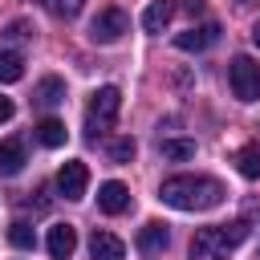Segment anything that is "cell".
<instances>
[{"instance_id": "ac0fdd59", "label": "cell", "mask_w": 260, "mask_h": 260, "mask_svg": "<svg viewBox=\"0 0 260 260\" xmlns=\"http://www.w3.org/2000/svg\"><path fill=\"white\" fill-rule=\"evenodd\" d=\"M158 154L183 162V158H195V142H191V138H162V142H158Z\"/></svg>"}, {"instance_id": "52a82bcc", "label": "cell", "mask_w": 260, "mask_h": 260, "mask_svg": "<svg viewBox=\"0 0 260 260\" xmlns=\"http://www.w3.org/2000/svg\"><path fill=\"white\" fill-rule=\"evenodd\" d=\"M45 248H49L53 260H69L77 252V228L73 223H53L49 236H45Z\"/></svg>"}, {"instance_id": "8fae6325", "label": "cell", "mask_w": 260, "mask_h": 260, "mask_svg": "<svg viewBox=\"0 0 260 260\" xmlns=\"http://www.w3.org/2000/svg\"><path fill=\"white\" fill-rule=\"evenodd\" d=\"M89 256L93 260H126V244L114 232H93L89 236Z\"/></svg>"}, {"instance_id": "484cf974", "label": "cell", "mask_w": 260, "mask_h": 260, "mask_svg": "<svg viewBox=\"0 0 260 260\" xmlns=\"http://www.w3.org/2000/svg\"><path fill=\"white\" fill-rule=\"evenodd\" d=\"M240 4H248V0H240Z\"/></svg>"}, {"instance_id": "9a60e30c", "label": "cell", "mask_w": 260, "mask_h": 260, "mask_svg": "<svg viewBox=\"0 0 260 260\" xmlns=\"http://www.w3.org/2000/svg\"><path fill=\"white\" fill-rule=\"evenodd\" d=\"M32 102H37V106H57V102H65V81H61V77H41L37 89H32Z\"/></svg>"}, {"instance_id": "7402d4cb", "label": "cell", "mask_w": 260, "mask_h": 260, "mask_svg": "<svg viewBox=\"0 0 260 260\" xmlns=\"http://www.w3.org/2000/svg\"><path fill=\"white\" fill-rule=\"evenodd\" d=\"M4 37H8V41H20V37H28V24H24V20H12V24L4 28Z\"/></svg>"}, {"instance_id": "277c9868", "label": "cell", "mask_w": 260, "mask_h": 260, "mask_svg": "<svg viewBox=\"0 0 260 260\" xmlns=\"http://www.w3.org/2000/svg\"><path fill=\"white\" fill-rule=\"evenodd\" d=\"M228 81H232V93L240 102H260V61L252 57H236L228 65Z\"/></svg>"}, {"instance_id": "30bf717a", "label": "cell", "mask_w": 260, "mask_h": 260, "mask_svg": "<svg viewBox=\"0 0 260 260\" xmlns=\"http://www.w3.org/2000/svg\"><path fill=\"white\" fill-rule=\"evenodd\" d=\"M24 142L20 138H4L0 142V179H12V175H20L24 171Z\"/></svg>"}, {"instance_id": "cb8c5ba5", "label": "cell", "mask_w": 260, "mask_h": 260, "mask_svg": "<svg viewBox=\"0 0 260 260\" xmlns=\"http://www.w3.org/2000/svg\"><path fill=\"white\" fill-rule=\"evenodd\" d=\"M179 8L191 12V16H199V12H203V0H179Z\"/></svg>"}, {"instance_id": "4fadbf2b", "label": "cell", "mask_w": 260, "mask_h": 260, "mask_svg": "<svg viewBox=\"0 0 260 260\" xmlns=\"http://www.w3.org/2000/svg\"><path fill=\"white\" fill-rule=\"evenodd\" d=\"M167 244H171L167 223H142V228H138V248H142L146 256H158Z\"/></svg>"}, {"instance_id": "7c38bea8", "label": "cell", "mask_w": 260, "mask_h": 260, "mask_svg": "<svg viewBox=\"0 0 260 260\" xmlns=\"http://www.w3.org/2000/svg\"><path fill=\"white\" fill-rule=\"evenodd\" d=\"M175 12H179V0H154V4H146V12H142V28H146V32H162Z\"/></svg>"}, {"instance_id": "ba28073f", "label": "cell", "mask_w": 260, "mask_h": 260, "mask_svg": "<svg viewBox=\"0 0 260 260\" xmlns=\"http://www.w3.org/2000/svg\"><path fill=\"white\" fill-rule=\"evenodd\" d=\"M215 37H219V24H191L187 32H179L175 37V49H183V53H203L207 45H215Z\"/></svg>"}, {"instance_id": "9c48e42d", "label": "cell", "mask_w": 260, "mask_h": 260, "mask_svg": "<svg viewBox=\"0 0 260 260\" xmlns=\"http://www.w3.org/2000/svg\"><path fill=\"white\" fill-rule=\"evenodd\" d=\"M98 207H102L106 215H122V211L130 207V191H126V183H118V179L102 183V187H98Z\"/></svg>"}, {"instance_id": "44dd1931", "label": "cell", "mask_w": 260, "mask_h": 260, "mask_svg": "<svg viewBox=\"0 0 260 260\" xmlns=\"http://www.w3.org/2000/svg\"><path fill=\"white\" fill-rule=\"evenodd\" d=\"M134 150H138L134 138H114V142H110V158H114V162H130Z\"/></svg>"}, {"instance_id": "e0dca14e", "label": "cell", "mask_w": 260, "mask_h": 260, "mask_svg": "<svg viewBox=\"0 0 260 260\" xmlns=\"http://www.w3.org/2000/svg\"><path fill=\"white\" fill-rule=\"evenodd\" d=\"M236 171L244 179H260V146L256 142H248V146L236 150Z\"/></svg>"}, {"instance_id": "ffe728a7", "label": "cell", "mask_w": 260, "mask_h": 260, "mask_svg": "<svg viewBox=\"0 0 260 260\" xmlns=\"http://www.w3.org/2000/svg\"><path fill=\"white\" fill-rule=\"evenodd\" d=\"M37 4H45L53 16H61V20H73L77 12H81V4L85 0H37Z\"/></svg>"}, {"instance_id": "603a6c76", "label": "cell", "mask_w": 260, "mask_h": 260, "mask_svg": "<svg viewBox=\"0 0 260 260\" xmlns=\"http://www.w3.org/2000/svg\"><path fill=\"white\" fill-rule=\"evenodd\" d=\"M12 114H16V106H12V98H4V93H0V122H8Z\"/></svg>"}, {"instance_id": "d4e9b609", "label": "cell", "mask_w": 260, "mask_h": 260, "mask_svg": "<svg viewBox=\"0 0 260 260\" xmlns=\"http://www.w3.org/2000/svg\"><path fill=\"white\" fill-rule=\"evenodd\" d=\"M252 45H256V49H260V24H256V28H252Z\"/></svg>"}, {"instance_id": "6da1fadb", "label": "cell", "mask_w": 260, "mask_h": 260, "mask_svg": "<svg viewBox=\"0 0 260 260\" xmlns=\"http://www.w3.org/2000/svg\"><path fill=\"white\" fill-rule=\"evenodd\" d=\"M223 183L211 175H175L158 187V199L175 211H211L223 203Z\"/></svg>"}, {"instance_id": "5b68a950", "label": "cell", "mask_w": 260, "mask_h": 260, "mask_svg": "<svg viewBox=\"0 0 260 260\" xmlns=\"http://www.w3.org/2000/svg\"><path fill=\"white\" fill-rule=\"evenodd\" d=\"M126 32H130V16H126L122 8H102V12L89 20V41H93V45H118Z\"/></svg>"}, {"instance_id": "8992f818", "label": "cell", "mask_w": 260, "mask_h": 260, "mask_svg": "<svg viewBox=\"0 0 260 260\" xmlns=\"http://www.w3.org/2000/svg\"><path fill=\"white\" fill-rule=\"evenodd\" d=\"M85 187H89V167H85L81 158L61 162V171H57V191H61L65 199H85Z\"/></svg>"}, {"instance_id": "2e32d148", "label": "cell", "mask_w": 260, "mask_h": 260, "mask_svg": "<svg viewBox=\"0 0 260 260\" xmlns=\"http://www.w3.org/2000/svg\"><path fill=\"white\" fill-rule=\"evenodd\" d=\"M24 77V57L16 53V49H4L0 53V85H12V81H20Z\"/></svg>"}, {"instance_id": "7a4b0ae2", "label": "cell", "mask_w": 260, "mask_h": 260, "mask_svg": "<svg viewBox=\"0 0 260 260\" xmlns=\"http://www.w3.org/2000/svg\"><path fill=\"white\" fill-rule=\"evenodd\" d=\"M248 236V223H223V228H199L191 240V260H228V252Z\"/></svg>"}, {"instance_id": "d6986e66", "label": "cell", "mask_w": 260, "mask_h": 260, "mask_svg": "<svg viewBox=\"0 0 260 260\" xmlns=\"http://www.w3.org/2000/svg\"><path fill=\"white\" fill-rule=\"evenodd\" d=\"M8 244H12V248H20V252H24V248H32V244H37V236H32V228H28V223H24V219H16V223H12V228H8Z\"/></svg>"}, {"instance_id": "3957f363", "label": "cell", "mask_w": 260, "mask_h": 260, "mask_svg": "<svg viewBox=\"0 0 260 260\" xmlns=\"http://www.w3.org/2000/svg\"><path fill=\"white\" fill-rule=\"evenodd\" d=\"M118 110H122V89H118V85L93 89V98H89V106H85V134H89V138H102V134L114 126Z\"/></svg>"}, {"instance_id": "5bb4252c", "label": "cell", "mask_w": 260, "mask_h": 260, "mask_svg": "<svg viewBox=\"0 0 260 260\" xmlns=\"http://www.w3.org/2000/svg\"><path fill=\"white\" fill-rule=\"evenodd\" d=\"M65 138H69V130H65L61 118H45V122H37V142H41V146L57 150V146H65Z\"/></svg>"}]
</instances>
